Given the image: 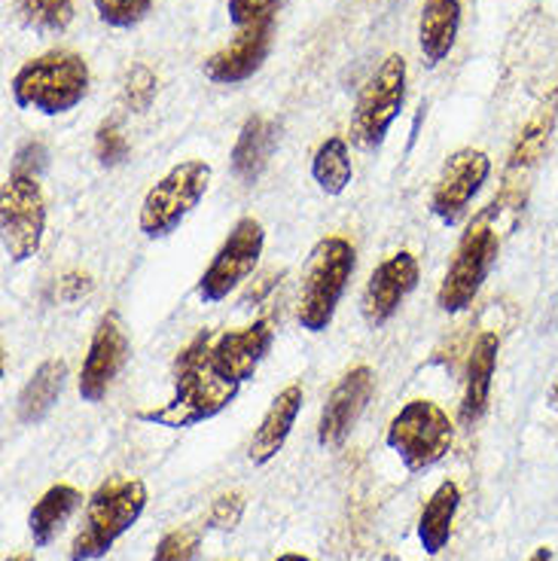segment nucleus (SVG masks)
Returning a JSON list of instances; mask_svg holds the SVG:
<instances>
[{
    "label": "nucleus",
    "instance_id": "1",
    "mask_svg": "<svg viewBox=\"0 0 558 561\" xmlns=\"http://www.w3.org/2000/svg\"><path fill=\"white\" fill-rule=\"evenodd\" d=\"M208 348L210 333H198L181 351L178 366H174V397L166 407L140 412V421H150L156 427H168V431H181V427H193V424L220 415L236 400L241 385L226 381L224 376L214 373Z\"/></svg>",
    "mask_w": 558,
    "mask_h": 561
},
{
    "label": "nucleus",
    "instance_id": "2",
    "mask_svg": "<svg viewBox=\"0 0 558 561\" xmlns=\"http://www.w3.org/2000/svg\"><path fill=\"white\" fill-rule=\"evenodd\" d=\"M89 65L83 56L56 49L31 58L13 77V101L19 111H37L43 116H61L73 111L89 92Z\"/></svg>",
    "mask_w": 558,
    "mask_h": 561
},
{
    "label": "nucleus",
    "instance_id": "3",
    "mask_svg": "<svg viewBox=\"0 0 558 561\" xmlns=\"http://www.w3.org/2000/svg\"><path fill=\"white\" fill-rule=\"evenodd\" d=\"M147 510V485L140 479L111 477L89 497L80 534L70 543V561L104 559L113 543L132 531V525Z\"/></svg>",
    "mask_w": 558,
    "mask_h": 561
},
{
    "label": "nucleus",
    "instance_id": "4",
    "mask_svg": "<svg viewBox=\"0 0 558 561\" xmlns=\"http://www.w3.org/2000/svg\"><path fill=\"white\" fill-rule=\"evenodd\" d=\"M354 268H357V253L349 239L330 236L315 244L306 278L299 287V306H296V321L303 330L308 333L330 330Z\"/></svg>",
    "mask_w": 558,
    "mask_h": 561
},
{
    "label": "nucleus",
    "instance_id": "5",
    "mask_svg": "<svg viewBox=\"0 0 558 561\" xmlns=\"http://www.w3.org/2000/svg\"><path fill=\"white\" fill-rule=\"evenodd\" d=\"M385 443L409 473H421L446 458L455 443V424L433 400H409L388 424Z\"/></svg>",
    "mask_w": 558,
    "mask_h": 561
},
{
    "label": "nucleus",
    "instance_id": "6",
    "mask_svg": "<svg viewBox=\"0 0 558 561\" xmlns=\"http://www.w3.org/2000/svg\"><path fill=\"white\" fill-rule=\"evenodd\" d=\"M210 183V165L202 159H190L168 171L166 178L150 186L140 205L138 226L147 239H168L193 214L205 198Z\"/></svg>",
    "mask_w": 558,
    "mask_h": 561
},
{
    "label": "nucleus",
    "instance_id": "7",
    "mask_svg": "<svg viewBox=\"0 0 558 561\" xmlns=\"http://www.w3.org/2000/svg\"><path fill=\"white\" fill-rule=\"evenodd\" d=\"M406 104V58L391 53L376 73L366 80V85L357 95V104L351 111V140L361 150H378L388 131H391L394 119L400 116Z\"/></svg>",
    "mask_w": 558,
    "mask_h": 561
},
{
    "label": "nucleus",
    "instance_id": "8",
    "mask_svg": "<svg viewBox=\"0 0 558 561\" xmlns=\"http://www.w3.org/2000/svg\"><path fill=\"white\" fill-rule=\"evenodd\" d=\"M498 253H501V239L498 232L486 226V217L476 220L464 239H460L458 251L452 256V266H448L446 278L436 290V306L448 314H458V311L470 309L474 299L482 290V284L489 278L491 266L498 263Z\"/></svg>",
    "mask_w": 558,
    "mask_h": 561
},
{
    "label": "nucleus",
    "instance_id": "9",
    "mask_svg": "<svg viewBox=\"0 0 558 561\" xmlns=\"http://www.w3.org/2000/svg\"><path fill=\"white\" fill-rule=\"evenodd\" d=\"M0 232L3 251L13 263H25L41 251L46 232V198L34 174L13 171L0 193Z\"/></svg>",
    "mask_w": 558,
    "mask_h": 561
},
{
    "label": "nucleus",
    "instance_id": "10",
    "mask_svg": "<svg viewBox=\"0 0 558 561\" xmlns=\"http://www.w3.org/2000/svg\"><path fill=\"white\" fill-rule=\"evenodd\" d=\"M265 248V229L260 220L253 217H241L229 236L220 244V251L214 253L210 266L202 272V278L196 284V294L202 302H224L226 296L238 290V284L251 275Z\"/></svg>",
    "mask_w": 558,
    "mask_h": 561
},
{
    "label": "nucleus",
    "instance_id": "11",
    "mask_svg": "<svg viewBox=\"0 0 558 561\" xmlns=\"http://www.w3.org/2000/svg\"><path fill=\"white\" fill-rule=\"evenodd\" d=\"M491 174V159L482 150H458L448 156V162L443 165V174L433 186L431 210L433 217H440L446 226L464 224L467 210L474 205V198L482 193V186Z\"/></svg>",
    "mask_w": 558,
    "mask_h": 561
},
{
    "label": "nucleus",
    "instance_id": "12",
    "mask_svg": "<svg viewBox=\"0 0 558 561\" xmlns=\"http://www.w3.org/2000/svg\"><path fill=\"white\" fill-rule=\"evenodd\" d=\"M419 278L421 266L419 260H415V253L397 251L385 263H378L376 272L369 275L366 287H363V321L369 323V327H376V330L385 327L400 311L409 294L419 287Z\"/></svg>",
    "mask_w": 558,
    "mask_h": 561
},
{
    "label": "nucleus",
    "instance_id": "13",
    "mask_svg": "<svg viewBox=\"0 0 558 561\" xmlns=\"http://www.w3.org/2000/svg\"><path fill=\"white\" fill-rule=\"evenodd\" d=\"M128 336L123 330L119 314H104L95 330V336L89 342L86 351L83 369L77 379V391L86 403H101L107 391H111L113 379L123 373V366L128 364Z\"/></svg>",
    "mask_w": 558,
    "mask_h": 561
},
{
    "label": "nucleus",
    "instance_id": "14",
    "mask_svg": "<svg viewBox=\"0 0 558 561\" xmlns=\"http://www.w3.org/2000/svg\"><path fill=\"white\" fill-rule=\"evenodd\" d=\"M272 342H275L272 321L260 318V321L248 323L241 330H226L217 339H210L208 360L217 376L244 385L248 379H253V373L260 369L265 354L272 351Z\"/></svg>",
    "mask_w": 558,
    "mask_h": 561
},
{
    "label": "nucleus",
    "instance_id": "15",
    "mask_svg": "<svg viewBox=\"0 0 558 561\" xmlns=\"http://www.w3.org/2000/svg\"><path fill=\"white\" fill-rule=\"evenodd\" d=\"M373 391H376V376L369 366L349 369L323 403L321 421H318V443L327 449L342 446L354 431V424L361 421L363 409L369 407Z\"/></svg>",
    "mask_w": 558,
    "mask_h": 561
},
{
    "label": "nucleus",
    "instance_id": "16",
    "mask_svg": "<svg viewBox=\"0 0 558 561\" xmlns=\"http://www.w3.org/2000/svg\"><path fill=\"white\" fill-rule=\"evenodd\" d=\"M272 34H275V15L244 28L236 43H229L220 53L205 58V65H202L205 77L217 85H238L251 80L272 53Z\"/></svg>",
    "mask_w": 558,
    "mask_h": 561
},
{
    "label": "nucleus",
    "instance_id": "17",
    "mask_svg": "<svg viewBox=\"0 0 558 561\" xmlns=\"http://www.w3.org/2000/svg\"><path fill=\"white\" fill-rule=\"evenodd\" d=\"M498 351H501V339L498 333H479L467 357V369H464V393H460L458 407V424L460 427H474L479 419L486 415L491 403V385H494V369H498Z\"/></svg>",
    "mask_w": 558,
    "mask_h": 561
},
{
    "label": "nucleus",
    "instance_id": "18",
    "mask_svg": "<svg viewBox=\"0 0 558 561\" xmlns=\"http://www.w3.org/2000/svg\"><path fill=\"white\" fill-rule=\"evenodd\" d=\"M303 400H306L303 385H287V388L272 400V407H269V412H265L263 421H260V427L253 431L251 446H248V458H251L257 467L269 463L281 449H284V443H287V436H291L296 419H299V412H303Z\"/></svg>",
    "mask_w": 558,
    "mask_h": 561
},
{
    "label": "nucleus",
    "instance_id": "19",
    "mask_svg": "<svg viewBox=\"0 0 558 561\" xmlns=\"http://www.w3.org/2000/svg\"><path fill=\"white\" fill-rule=\"evenodd\" d=\"M460 31V0H424L419 19V49L428 68L446 61Z\"/></svg>",
    "mask_w": 558,
    "mask_h": 561
},
{
    "label": "nucleus",
    "instance_id": "20",
    "mask_svg": "<svg viewBox=\"0 0 558 561\" xmlns=\"http://www.w3.org/2000/svg\"><path fill=\"white\" fill-rule=\"evenodd\" d=\"M275 147H278V126L272 119H265V116H251L238 131L236 147H232V156H229L236 181L248 183V186L260 181V174L269 165Z\"/></svg>",
    "mask_w": 558,
    "mask_h": 561
},
{
    "label": "nucleus",
    "instance_id": "21",
    "mask_svg": "<svg viewBox=\"0 0 558 561\" xmlns=\"http://www.w3.org/2000/svg\"><path fill=\"white\" fill-rule=\"evenodd\" d=\"M558 119V85L546 95V101L537 107V113L528 119V126L519 131L516 147L510 153V162H506V181L513 178H525L537 162L540 156L546 153V144L553 138V128H556Z\"/></svg>",
    "mask_w": 558,
    "mask_h": 561
},
{
    "label": "nucleus",
    "instance_id": "22",
    "mask_svg": "<svg viewBox=\"0 0 558 561\" xmlns=\"http://www.w3.org/2000/svg\"><path fill=\"white\" fill-rule=\"evenodd\" d=\"M65 381H68V364L61 357H49L43 360L29 385L19 393V403H15V415L22 424H41L53 407L58 403V397L65 391Z\"/></svg>",
    "mask_w": 558,
    "mask_h": 561
},
{
    "label": "nucleus",
    "instance_id": "23",
    "mask_svg": "<svg viewBox=\"0 0 558 561\" xmlns=\"http://www.w3.org/2000/svg\"><path fill=\"white\" fill-rule=\"evenodd\" d=\"M80 506H83V494L73 485L61 482V485H53V489L46 491L29 516V531L34 547H49Z\"/></svg>",
    "mask_w": 558,
    "mask_h": 561
},
{
    "label": "nucleus",
    "instance_id": "24",
    "mask_svg": "<svg viewBox=\"0 0 558 561\" xmlns=\"http://www.w3.org/2000/svg\"><path fill=\"white\" fill-rule=\"evenodd\" d=\"M460 506V489L446 479L440 489L433 491L431 501L424 504L419 516V543L424 549V556H440L448 547L452 537V522Z\"/></svg>",
    "mask_w": 558,
    "mask_h": 561
},
{
    "label": "nucleus",
    "instance_id": "25",
    "mask_svg": "<svg viewBox=\"0 0 558 561\" xmlns=\"http://www.w3.org/2000/svg\"><path fill=\"white\" fill-rule=\"evenodd\" d=\"M311 178L327 196H342L354 178L351 150L345 138H327L311 159Z\"/></svg>",
    "mask_w": 558,
    "mask_h": 561
},
{
    "label": "nucleus",
    "instance_id": "26",
    "mask_svg": "<svg viewBox=\"0 0 558 561\" xmlns=\"http://www.w3.org/2000/svg\"><path fill=\"white\" fill-rule=\"evenodd\" d=\"M15 19L34 34H61L73 22V0H15Z\"/></svg>",
    "mask_w": 558,
    "mask_h": 561
},
{
    "label": "nucleus",
    "instance_id": "27",
    "mask_svg": "<svg viewBox=\"0 0 558 561\" xmlns=\"http://www.w3.org/2000/svg\"><path fill=\"white\" fill-rule=\"evenodd\" d=\"M153 0H95L99 19L111 28H135L150 13Z\"/></svg>",
    "mask_w": 558,
    "mask_h": 561
},
{
    "label": "nucleus",
    "instance_id": "28",
    "mask_svg": "<svg viewBox=\"0 0 558 561\" xmlns=\"http://www.w3.org/2000/svg\"><path fill=\"white\" fill-rule=\"evenodd\" d=\"M198 549H202V534L193 528H178L159 540L150 561H196Z\"/></svg>",
    "mask_w": 558,
    "mask_h": 561
},
{
    "label": "nucleus",
    "instance_id": "29",
    "mask_svg": "<svg viewBox=\"0 0 558 561\" xmlns=\"http://www.w3.org/2000/svg\"><path fill=\"white\" fill-rule=\"evenodd\" d=\"M123 95H126V104L132 111L144 113L156 99V73L150 68H144V65H135L132 73H128L126 89H123Z\"/></svg>",
    "mask_w": 558,
    "mask_h": 561
},
{
    "label": "nucleus",
    "instance_id": "30",
    "mask_svg": "<svg viewBox=\"0 0 558 561\" xmlns=\"http://www.w3.org/2000/svg\"><path fill=\"white\" fill-rule=\"evenodd\" d=\"M95 156H99L101 165H123L128 159V140L126 135L119 131V128L113 126V123H104L99 128V135H95Z\"/></svg>",
    "mask_w": 558,
    "mask_h": 561
},
{
    "label": "nucleus",
    "instance_id": "31",
    "mask_svg": "<svg viewBox=\"0 0 558 561\" xmlns=\"http://www.w3.org/2000/svg\"><path fill=\"white\" fill-rule=\"evenodd\" d=\"M275 7H278V0H229L226 13H229V22L238 31H244L269 19V15L275 13Z\"/></svg>",
    "mask_w": 558,
    "mask_h": 561
},
{
    "label": "nucleus",
    "instance_id": "32",
    "mask_svg": "<svg viewBox=\"0 0 558 561\" xmlns=\"http://www.w3.org/2000/svg\"><path fill=\"white\" fill-rule=\"evenodd\" d=\"M244 516V497L238 491H229V494H220L208 513V528L214 531H232L238 522Z\"/></svg>",
    "mask_w": 558,
    "mask_h": 561
},
{
    "label": "nucleus",
    "instance_id": "33",
    "mask_svg": "<svg viewBox=\"0 0 558 561\" xmlns=\"http://www.w3.org/2000/svg\"><path fill=\"white\" fill-rule=\"evenodd\" d=\"M89 290H92V278H89V275H80V272H68L65 278L58 280V299H61V302H77V299H83Z\"/></svg>",
    "mask_w": 558,
    "mask_h": 561
},
{
    "label": "nucleus",
    "instance_id": "34",
    "mask_svg": "<svg viewBox=\"0 0 558 561\" xmlns=\"http://www.w3.org/2000/svg\"><path fill=\"white\" fill-rule=\"evenodd\" d=\"M546 407L553 409V412H558V379L549 385V391H546Z\"/></svg>",
    "mask_w": 558,
    "mask_h": 561
},
{
    "label": "nucleus",
    "instance_id": "35",
    "mask_svg": "<svg viewBox=\"0 0 558 561\" xmlns=\"http://www.w3.org/2000/svg\"><path fill=\"white\" fill-rule=\"evenodd\" d=\"M528 561H553V549L549 547H537L534 552H531Z\"/></svg>",
    "mask_w": 558,
    "mask_h": 561
},
{
    "label": "nucleus",
    "instance_id": "36",
    "mask_svg": "<svg viewBox=\"0 0 558 561\" xmlns=\"http://www.w3.org/2000/svg\"><path fill=\"white\" fill-rule=\"evenodd\" d=\"M275 561H311L308 556H303V552H284V556H278Z\"/></svg>",
    "mask_w": 558,
    "mask_h": 561
},
{
    "label": "nucleus",
    "instance_id": "37",
    "mask_svg": "<svg viewBox=\"0 0 558 561\" xmlns=\"http://www.w3.org/2000/svg\"><path fill=\"white\" fill-rule=\"evenodd\" d=\"M7 561H34V556H31V552H22V556H13V559Z\"/></svg>",
    "mask_w": 558,
    "mask_h": 561
}]
</instances>
